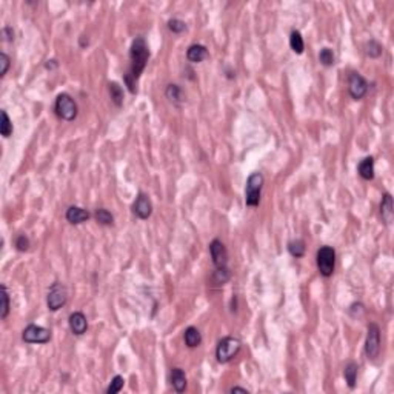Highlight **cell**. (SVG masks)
<instances>
[{"instance_id":"836d02e7","label":"cell","mask_w":394,"mask_h":394,"mask_svg":"<svg viewBox=\"0 0 394 394\" xmlns=\"http://www.w3.org/2000/svg\"><path fill=\"white\" fill-rule=\"evenodd\" d=\"M349 314L352 318H361L362 314L365 312V308H364V305L362 303H359V302H356V303H352L351 306H349Z\"/></svg>"},{"instance_id":"52a82bcc","label":"cell","mask_w":394,"mask_h":394,"mask_svg":"<svg viewBox=\"0 0 394 394\" xmlns=\"http://www.w3.org/2000/svg\"><path fill=\"white\" fill-rule=\"evenodd\" d=\"M68 300V291L66 287L62 282H54L50 287L48 296H47V305L51 311H59L62 306H65Z\"/></svg>"},{"instance_id":"f1b7e54d","label":"cell","mask_w":394,"mask_h":394,"mask_svg":"<svg viewBox=\"0 0 394 394\" xmlns=\"http://www.w3.org/2000/svg\"><path fill=\"white\" fill-rule=\"evenodd\" d=\"M319 62L324 66H333L334 62H336V56H334L333 50L331 48H322L321 53H319Z\"/></svg>"},{"instance_id":"44dd1931","label":"cell","mask_w":394,"mask_h":394,"mask_svg":"<svg viewBox=\"0 0 394 394\" xmlns=\"http://www.w3.org/2000/svg\"><path fill=\"white\" fill-rule=\"evenodd\" d=\"M108 91H109V96H111V100H112V103L117 106V108H121L122 105H124V99H125V96H124V88L117 84V82H109L108 84Z\"/></svg>"},{"instance_id":"6da1fadb","label":"cell","mask_w":394,"mask_h":394,"mask_svg":"<svg viewBox=\"0 0 394 394\" xmlns=\"http://www.w3.org/2000/svg\"><path fill=\"white\" fill-rule=\"evenodd\" d=\"M148 60H149V48L146 45L145 38L142 35H139V37L134 38L133 44H131V48H130V69H128V72L124 77L125 85L128 87L131 94L137 93L136 85H137V81H139L140 74L146 68Z\"/></svg>"},{"instance_id":"4dcf8cb0","label":"cell","mask_w":394,"mask_h":394,"mask_svg":"<svg viewBox=\"0 0 394 394\" xmlns=\"http://www.w3.org/2000/svg\"><path fill=\"white\" fill-rule=\"evenodd\" d=\"M168 29L174 34H182L186 29V23L180 19H170L168 20Z\"/></svg>"},{"instance_id":"ffe728a7","label":"cell","mask_w":394,"mask_h":394,"mask_svg":"<svg viewBox=\"0 0 394 394\" xmlns=\"http://www.w3.org/2000/svg\"><path fill=\"white\" fill-rule=\"evenodd\" d=\"M358 373H359V365L356 362H349L345 370H343V376H345V380H346V385L354 389L356 388V382H358Z\"/></svg>"},{"instance_id":"5bb4252c","label":"cell","mask_w":394,"mask_h":394,"mask_svg":"<svg viewBox=\"0 0 394 394\" xmlns=\"http://www.w3.org/2000/svg\"><path fill=\"white\" fill-rule=\"evenodd\" d=\"M380 216L382 220L386 225H391L392 219H394V205H392V195L389 192H385L382 195V202H380Z\"/></svg>"},{"instance_id":"d6986e66","label":"cell","mask_w":394,"mask_h":394,"mask_svg":"<svg viewBox=\"0 0 394 394\" xmlns=\"http://www.w3.org/2000/svg\"><path fill=\"white\" fill-rule=\"evenodd\" d=\"M183 340L188 348H197L202 343V334L195 327H188L183 333Z\"/></svg>"},{"instance_id":"8992f818","label":"cell","mask_w":394,"mask_h":394,"mask_svg":"<svg viewBox=\"0 0 394 394\" xmlns=\"http://www.w3.org/2000/svg\"><path fill=\"white\" fill-rule=\"evenodd\" d=\"M379 352H380V328L377 324L371 322L367 331L365 354L370 361H376L379 358Z\"/></svg>"},{"instance_id":"cb8c5ba5","label":"cell","mask_w":394,"mask_h":394,"mask_svg":"<svg viewBox=\"0 0 394 394\" xmlns=\"http://www.w3.org/2000/svg\"><path fill=\"white\" fill-rule=\"evenodd\" d=\"M305 250H306V247H305V242L302 239H296V241H291L288 244V251L296 259L303 257L305 256Z\"/></svg>"},{"instance_id":"8d00e7d4","label":"cell","mask_w":394,"mask_h":394,"mask_svg":"<svg viewBox=\"0 0 394 394\" xmlns=\"http://www.w3.org/2000/svg\"><path fill=\"white\" fill-rule=\"evenodd\" d=\"M229 392H244V394H248L250 391H248L247 388H242V386H232V388L229 389Z\"/></svg>"},{"instance_id":"d590c367","label":"cell","mask_w":394,"mask_h":394,"mask_svg":"<svg viewBox=\"0 0 394 394\" xmlns=\"http://www.w3.org/2000/svg\"><path fill=\"white\" fill-rule=\"evenodd\" d=\"M45 68L50 69V71H51V69H56V68H57V60H54V59H53V60H47Z\"/></svg>"},{"instance_id":"ba28073f","label":"cell","mask_w":394,"mask_h":394,"mask_svg":"<svg viewBox=\"0 0 394 394\" xmlns=\"http://www.w3.org/2000/svg\"><path fill=\"white\" fill-rule=\"evenodd\" d=\"M22 339L26 343H48L51 340V331L41 325L31 324L23 330Z\"/></svg>"},{"instance_id":"e575fe53","label":"cell","mask_w":394,"mask_h":394,"mask_svg":"<svg viewBox=\"0 0 394 394\" xmlns=\"http://www.w3.org/2000/svg\"><path fill=\"white\" fill-rule=\"evenodd\" d=\"M4 37H5V41L13 42V41H14V31H13V28L5 26V28H4Z\"/></svg>"},{"instance_id":"83f0119b","label":"cell","mask_w":394,"mask_h":394,"mask_svg":"<svg viewBox=\"0 0 394 394\" xmlns=\"http://www.w3.org/2000/svg\"><path fill=\"white\" fill-rule=\"evenodd\" d=\"M231 279V271L228 268H216V271L213 272V281L217 285H223Z\"/></svg>"},{"instance_id":"4fadbf2b","label":"cell","mask_w":394,"mask_h":394,"mask_svg":"<svg viewBox=\"0 0 394 394\" xmlns=\"http://www.w3.org/2000/svg\"><path fill=\"white\" fill-rule=\"evenodd\" d=\"M65 217H66V220H68L71 225H81V223H85V222L91 217V214H90L87 210L81 208V207L72 205V207H69V208L66 210Z\"/></svg>"},{"instance_id":"3957f363","label":"cell","mask_w":394,"mask_h":394,"mask_svg":"<svg viewBox=\"0 0 394 394\" xmlns=\"http://www.w3.org/2000/svg\"><path fill=\"white\" fill-rule=\"evenodd\" d=\"M54 111H56V114H57L59 119H62V121H65V122H72L75 117H77L78 108H77L75 100H74L69 94L62 93V94H59L57 99H56Z\"/></svg>"},{"instance_id":"5b68a950","label":"cell","mask_w":394,"mask_h":394,"mask_svg":"<svg viewBox=\"0 0 394 394\" xmlns=\"http://www.w3.org/2000/svg\"><path fill=\"white\" fill-rule=\"evenodd\" d=\"M263 188V176L260 173H253L247 179V188H245V204L248 207H259L260 204V194Z\"/></svg>"},{"instance_id":"1f68e13d","label":"cell","mask_w":394,"mask_h":394,"mask_svg":"<svg viewBox=\"0 0 394 394\" xmlns=\"http://www.w3.org/2000/svg\"><path fill=\"white\" fill-rule=\"evenodd\" d=\"M11 60L7 53H0V77H5L10 69Z\"/></svg>"},{"instance_id":"9c48e42d","label":"cell","mask_w":394,"mask_h":394,"mask_svg":"<svg viewBox=\"0 0 394 394\" xmlns=\"http://www.w3.org/2000/svg\"><path fill=\"white\" fill-rule=\"evenodd\" d=\"M348 91L354 100H361L368 93V82L359 72H351L348 77Z\"/></svg>"},{"instance_id":"d4e9b609","label":"cell","mask_w":394,"mask_h":394,"mask_svg":"<svg viewBox=\"0 0 394 394\" xmlns=\"http://www.w3.org/2000/svg\"><path fill=\"white\" fill-rule=\"evenodd\" d=\"M382 53H383V47H382L377 41L371 38V41L367 42V45H365V54H367L368 57H371V59H377V57L382 56Z\"/></svg>"},{"instance_id":"ac0fdd59","label":"cell","mask_w":394,"mask_h":394,"mask_svg":"<svg viewBox=\"0 0 394 394\" xmlns=\"http://www.w3.org/2000/svg\"><path fill=\"white\" fill-rule=\"evenodd\" d=\"M171 385L176 392H183L186 389V374L182 368H171Z\"/></svg>"},{"instance_id":"30bf717a","label":"cell","mask_w":394,"mask_h":394,"mask_svg":"<svg viewBox=\"0 0 394 394\" xmlns=\"http://www.w3.org/2000/svg\"><path fill=\"white\" fill-rule=\"evenodd\" d=\"M210 254L216 268H228V251L222 241L214 239L210 244Z\"/></svg>"},{"instance_id":"484cf974","label":"cell","mask_w":394,"mask_h":394,"mask_svg":"<svg viewBox=\"0 0 394 394\" xmlns=\"http://www.w3.org/2000/svg\"><path fill=\"white\" fill-rule=\"evenodd\" d=\"M10 293H8V288L5 284H2V306H0V318H2L4 321L8 318L10 314Z\"/></svg>"},{"instance_id":"277c9868","label":"cell","mask_w":394,"mask_h":394,"mask_svg":"<svg viewBox=\"0 0 394 394\" xmlns=\"http://www.w3.org/2000/svg\"><path fill=\"white\" fill-rule=\"evenodd\" d=\"M316 263H318V269L319 272L324 275V278H331L334 268H336V251L333 247L324 245L318 250L316 254Z\"/></svg>"},{"instance_id":"603a6c76","label":"cell","mask_w":394,"mask_h":394,"mask_svg":"<svg viewBox=\"0 0 394 394\" xmlns=\"http://www.w3.org/2000/svg\"><path fill=\"white\" fill-rule=\"evenodd\" d=\"M94 217H96L97 223H100L103 226H111L114 223V216L106 208H97L94 213Z\"/></svg>"},{"instance_id":"7c38bea8","label":"cell","mask_w":394,"mask_h":394,"mask_svg":"<svg viewBox=\"0 0 394 394\" xmlns=\"http://www.w3.org/2000/svg\"><path fill=\"white\" fill-rule=\"evenodd\" d=\"M68 325H69V330L72 331V334L75 336H82L87 333L88 330V321H87V316L82 312V311H74L69 314L68 318Z\"/></svg>"},{"instance_id":"7402d4cb","label":"cell","mask_w":394,"mask_h":394,"mask_svg":"<svg viewBox=\"0 0 394 394\" xmlns=\"http://www.w3.org/2000/svg\"><path fill=\"white\" fill-rule=\"evenodd\" d=\"M290 47L293 50V53L296 54H302L305 51V42H303V37L299 31H293L290 35Z\"/></svg>"},{"instance_id":"d6a6232c","label":"cell","mask_w":394,"mask_h":394,"mask_svg":"<svg viewBox=\"0 0 394 394\" xmlns=\"http://www.w3.org/2000/svg\"><path fill=\"white\" fill-rule=\"evenodd\" d=\"M14 245H16V250H17V251H22V253H23V251H28V248H29V239L26 238L25 234H20L19 238L16 239V244H14Z\"/></svg>"},{"instance_id":"8fae6325","label":"cell","mask_w":394,"mask_h":394,"mask_svg":"<svg viewBox=\"0 0 394 394\" xmlns=\"http://www.w3.org/2000/svg\"><path fill=\"white\" fill-rule=\"evenodd\" d=\"M151 213H152L151 199L148 197V194L139 192V195L136 197V201L133 204V214L140 220H146L151 216Z\"/></svg>"},{"instance_id":"f546056e","label":"cell","mask_w":394,"mask_h":394,"mask_svg":"<svg viewBox=\"0 0 394 394\" xmlns=\"http://www.w3.org/2000/svg\"><path fill=\"white\" fill-rule=\"evenodd\" d=\"M124 385H125V379H124V376H115V377H112L109 386L106 388V394H115V392L122 391Z\"/></svg>"},{"instance_id":"9a60e30c","label":"cell","mask_w":394,"mask_h":394,"mask_svg":"<svg viewBox=\"0 0 394 394\" xmlns=\"http://www.w3.org/2000/svg\"><path fill=\"white\" fill-rule=\"evenodd\" d=\"M208 50H207V47H204V45H201V44H194V45H191L188 50H186V59H188V62H191V63H201V62H204L205 59H208Z\"/></svg>"},{"instance_id":"7a4b0ae2","label":"cell","mask_w":394,"mask_h":394,"mask_svg":"<svg viewBox=\"0 0 394 394\" xmlns=\"http://www.w3.org/2000/svg\"><path fill=\"white\" fill-rule=\"evenodd\" d=\"M241 340L238 337H232V336H226L223 337L216 348V359L219 364H228L231 362L235 356L239 354L241 351Z\"/></svg>"},{"instance_id":"4316f807","label":"cell","mask_w":394,"mask_h":394,"mask_svg":"<svg viewBox=\"0 0 394 394\" xmlns=\"http://www.w3.org/2000/svg\"><path fill=\"white\" fill-rule=\"evenodd\" d=\"M2 122H0V133H2V136L5 137V139H8L11 134H13V131H14V128H13V124H11V121H10V117H8V114H7V111L5 109H2Z\"/></svg>"},{"instance_id":"2e32d148","label":"cell","mask_w":394,"mask_h":394,"mask_svg":"<svg viewBox=\"0 0 394 394\" xmlns=\"http://www.w3.org/2000/svg\"><path fill=\"white\" fill-rule=\"evenodd\" d=\"M165 96H167V99H168L174 106H177V108H180V106L185 103V100H186V96H185L183 90H182L179 85H176V84H170V85L167 87Z\"/></svg>"},{"instance_id":"e0dca14e","label":"cell","mask_w":394,"mask_h":394,"mask_svg":"<svg viewBox=\"0 0 394 394\" xmlns=\"http://www.w3.org/2000/svg\"><path fill=\"white\" fill-rule=\"evenodd\" d=\"M358 173L364 180H373L374 179V157L368 155L362 159L358 165Z\"/></svg>"}]
</instances>
